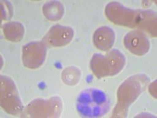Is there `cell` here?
<instances>
[{"label": "cell", "instance_id": "8", "mask_svg": "<svg viewBox=\"0 0 157 118\" xmlns=\"http://www.w3.org/2000/svg\"><path fill=\"white\" fill-rule=\"evenodd\" d=\"M43 13L47 19L57 21L62 18L64 14V7L60 2L52 1L45 4L43 6Z\"/></svg>", "mask_w": 157, "mask_h": 118}, {"label": "cell", "instance_id": "7", "mask_svg": "<svg viewBox=\"0 0 157 118\" xmlns=\"http://www.w3.org/2000/svg\"><path fill=\"white\" fill-rule=\"evenodd\" d=\"M115 32L109 27H101L94 34V43L97 48L102 51L109 50L115 42Z\"/></svg>", "mask_w": 157, "mask_h": 118}, {"label": "cell", "instance_id": "10", "mask_svg": "<svg viewBox=\"0 0 157 118\" xmlns=\"http://www.w3.org/2000/svg\"><path fill=\"white\" fill-rule=\"evenodd\" d=\"M80 77V70L76 68V67H68L62 73L63 81L68 85H70V86L75 85L79 81Z\"/></svg>", "mask_w": 157, "mask_h": 118}, {"label": "cell", "instance_id": "4", "mask_svg": "<svg viewBox=\"0 0 157 118\" xmlns=\"http://www.w3.org/2000/svg\"><path fill=\"white\" fill-rule=\"evenodd\" d=\"M124 45L129 51L138 56L147 54L150 47L146 35L138 29L131 31L126 35L124 37Z\"/></svg>", "mask_w": 157, "mask_h": 118}, {"label": "cell", "instance_id": "5", "mask_svg": "<svg viewBox=\"0 0 157 118\" xmlns=\"http://www.w3.org/2000/svg\"><path fill=\"white\" fill-rule=\"evenodd\" d=\"M73 36L74 32L71 28L57 25L49 30L43 42L52 47H62L69 43Z\"/></svg>", "mask_w": 157, "mask_h": 118}, {"label": "cell", "instance_id": "9", "mask_svg": "<svg viewBox=\"0 0 157 118\" xmlns=\"http://www.w3.org/2000/svg\"><path fill=\"white\" fill-rule=\"evenodd\" d=\"M6 38L10 41H20L24 35V27L17 22H10L3 26Z\"/></svg>", "mask_w": 157, "mask_h": 118}, {"label": "cell", "instance_id": "3", "mask_svg": "<svg viewBox=\"0 0 157 118\" xmlns=\"http://www.w3.org/2000/svg\"><path fill=\"white\" fill-rule=\"evenodd\" d=\"M47 48L41 42H32L26 44L22 49V59L28 68L36 69L43 63Z\"/></svg>", "mask_w": 157, "mask_h": 118}, {"label": "cell", "instance_id": "2", "mask_svg": "<svg viewBox=\"0 0 157 118\" xmlns=\"http://www.w3.org/2000/svg\"><path fill=\"white\" fill-rule=\"evenodd\" d=\"M125 65V57L118 50H113L105 55L94 54L90 61L91 69L99 78L119 73Z\"/></svg>", "mask_w": 157, "mask_h": 118}, {"label": "cell", "instance_id": "1", "mask_svg": "<svg viewBox=\"0 0 157 118\" xmlns=\"http://www.w3.org/2000/svg\"><path fill=\"white\" fill-rule=\"evenodd\" d=\"M109 108V98L100 90L87 89L84 91L78 98L77 109L82 116H101L107 113Z\"/></svg>", "mask_w": 157, "mask_h": 118}, {"label": "cell", "instance_id": "6", "mask_svg": "<svg viewBox=\"0 0 157 118\" xmlns=\"http://www.w3.org/2000/svg\"><path fill=\"white\" fill-rule=\"evenodd\" d=\"M141 91H142V86L141 87V84H135L134 77H130L122 84L119 89L118 92L119 102H121L126 98L124 101L127 102V105L128 104L130 105L140 95Z\"/></svg>", "mask_w": 157, "mask_h": 118}]
</instances>
